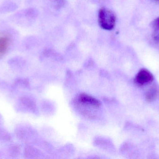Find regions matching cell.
<instances>
[{"label":"cell","instance_id":"1","mask_svg":"<svg viewBox=\"0 0 159 159\" xmlns=\"http://www.w3.org/2000/svg\"><path fill=\"white\" fill-rule=\"evenodd\" d=\"M98 21L99 26L102 29L111 30L116 26V16L110 9L102 7L98 12Z\"/></svg>","mask_w":159,"mask_h":159},{"label":"cell","instance_id":"2","mask_svg":"<svg viewBox=\"0 0 159 159\" xmlns=\"http://www.w3.org/2000/svg\"><path fill=\"white\" fill-rule=\"evenodd\" d=\"M154 76L152 73L146 69H142L139 71L135 77L136 85L140 87L148 85L153 82Z\"/></svg>","mask_w":159,"mask_h":159},{"label":"cell","instance_id":"3","mask_svg":"<svg viewBox=\"0 0 159 159\" xmlns=\"http://www.w3.org/2000/svg\"><path fill=\"white\" fill-rule=\"evenodd\" d=\"M78 100L80 102L88 105H92L93 106H98L100 105V103L96 99L86 94H81L79 96Z\"/></svg>","mask_w":159,"mask_h":159},{"label":"cell","instance_id":"4","mask_svg":"<svg viewBox=\"0 0 159 159\" xmlns=\"http://www.w3.org/2000/svg\"><path fill=\"white\" fill-rule=\"evenodd\" d=\"M159 95V90L157 87H152L146 93V99L149 102L154 101L158 98Z\"/></svg>","mask_w":159,"mask_h":159},{"label":"cell","instance_id":"5","mask_svg":"<svg viewBox=\"0 0 159 159\" xmlns=\"http://www.w3.org/2000/svg\"><path fill=\"white\" fill-rule=\"evenodd\" d=\"M153 36L156 41H159V17L157 18L152 22Z\"/></svg>","mask_w":159,"mask_h":159},{"label":"cell","instance_id":"6","mask_svg":"<svg viewBox=\"0 0 159 159\" xmlns=\"http://www.w3.org/2000/svg\"><path fill=\"white\" fill-rule=\"evenodd\" d=\"M9 44V40L6 37H0V55L6 52Z\"/></svg>","mask_w":159,"mask_h":159},{"label":"cell","instance_id":"7","mask_svg":"<svg viewBox=\"0 0 159 159\" xmlns=\"http://www.w3.org/2000/svg\"><path fill=\"white\" fill-rule=\"evenodd\" d=\"M157 2H159V0H157Z\"/></svg>","mask_w":159,"mask_h":159},{"label":"cell","instance_id":"8","mask_svg":"<svg viewBox=\"0 0 159 159\" xmlns=\"http://www.w3.org/2000/svg\"><path fill=\"white\" fill-rule=\"evenodd\" d=\"M155 1H157V0H155Z\"/></svg>","mask_w":159,"mask_h":159}]
</instances>
